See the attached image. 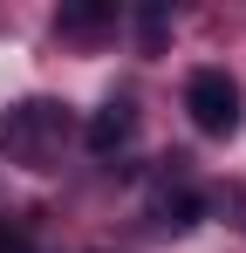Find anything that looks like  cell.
Instances as JSON below:
<instances>
[{
	"label": "cell",
	"instance_id": "obj_1",
	"mask_svg": "<svg viewBox=\"0 0 246 253\" xmlns=\"http://www.w3.org/2000/svg\"><path fill=\"white\" fill-rule=\"evenodd\" d=\"M69 144V110L62 103H41V96H28V103H14L7 117H0V151L14 158V165L28 171H48V158Z\"/></svg>",
	"mask_w": 246,
	"mask_h": 253
},
{
	"label": "cell",
	"instance_id": "obj_2",
	"mask_svg": "<svg viewBox=\"0 0 246 253\" xmlns=\"http://www.w3.org/2000/svg\"><path fill=\"white\" fill-rule=\"evenodd\" d=\"M185 110H192V124L205 130V137H233L246 117V96L240 83L226 76V69H199L192 83H185Z\"/></svg>",
	"mask_w": 246,
	"mask_h": 253
},
{
	"label": "cell",
	"instance_id": "obj_3",
	"mask_svg": "<svg viewBox=\"0 0 246 253\" xmlns=\"http://www.w3.org/2000/svg\"><path fill=\"white\" fill-rule=\"evenodd\" d=\"M130 137H137V103H130V96H110V103L89 117V130H82V144H89L96 158H117Z\"/></svg>",
	"mask_w": 246,
	"mask_h": 253
},
{
	"label": "cell",
	"instance_id": "obj_4",
	"mask_svg": "<svg viewBox=\"0 0 246 253\" xmlns=\"http://www.w3.org/2000/svg\"><path fill=\"white\" fill-rule=\"evenodd\" d=\"M110 21H117V7H103V0H76V7H62V14H55V28H62V35H103Z\"/></svg>",
	"mask_w": 246,
	"mask_h": 253
},
{
	"label": "cell",
	"instance_id": "obj_5",
	"mask_svg": "<svg viewBox=\"0 0 246 253\" xmlns=\"http://www.w3.org/2000/svg\"><path fill=\"white\" fill-rule=\"evenodd\" d=\"M199 219H205L199 192H164V199H158V226H171V233H192Z\"/></svg>",
	"mask_w": 246,
	"mask_h": 253
},
{
	"label": "cell",
	"instance_id": "obj_6",
	"mask_svg": "<svg viewBox=\"0 0 246 253\" xmlns=\"http://www.w3.org/2000/svg\"><path fill=\"white\" fill-rule=\"evenodd\" d=\"M137 35H144V48L164 42V14H158V7H144V14H137Z\"/></svg>",
	"mask_w": 246,
	"mask_h": 253
},
{
	"label": "cell",
	"instance_id": "obj_7",
	"mask_svg": "<svg viewBox=\"0 0 246 253\" xmlns=\"http://www.w3.org/2000/svg\"><path fill=\"white\" fill-rule=\"evenodd\" d=\"M0 253H35V247H28V233H14V226H0Z\"/></svg>",
	"mask_w": 246,
	"mask_h": 253
}]
</instances>
